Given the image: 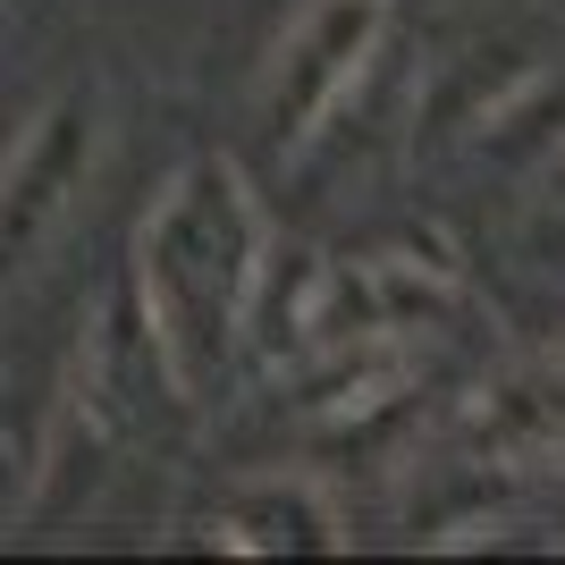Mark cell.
Returning a JSON list of instances; mask_svg holds the SVG:
<instances>
[{
    "mask_svg": "<svg viewBox=\"0 0 565 565\" xmlns=\"http://www.w3.org/2000/svg\"><path fill=\"white\" fill-rule=\"evenodd\" d=\"M270 254V228H262V203L245 186V169L203 152L161 186V203L143 212L136 228V305L152 312V330L169 347V372L186 397H203L228 363L236 330H245V296H254V270Z\"/></svg>",
    "mask_w": 565,
    "mask_h": 565,
    "instance_id": "cell-1",
    "label": "cell"
},
{
    "mask_svg": "<svg viewBox=\"0 0 565 565\" xmlns=\"http://www.w3.org/2000/svg\"><path fill=\"white\" fill-rule=\"evenodd\" d=\"M380 34H388V0H312L287 25L279 60L262 76V127L279 152H305L312 127L354 94V76L372 68Z\"/></svg>",
    "mask_w": 565,
    "mask_h": 565,
    "instance_id": "cell-2",
    "label": "cell"
},
{
    "mask_svg": "<svg viewBox=\"0 0 565 565\" xmlns=\"http://www.w3.org/2000/svg\"><path fill=\"white\" fill-rule=\"evenodd\" d=\"M94 143H102V110L85 94H60L18 136V152L0 161V279H18L25 262L51 245V228L76 212Z\"/></svg>",
    "mask_w": 565,
    "mask_h": 565,
    "instance_id": "cell-3",
    "label": "cell"
},
{
    "mask_svg": "<svg viewBox=\"0 0 565 565\" xmlns=\"http://www.w3.org/2000/svg\"><path fill=\"white\" fill-rule=\"evenodd\" d=\"M76 397L110 430L152 423V397H186L178 372H169V347H161V330H152V312L136 305V287H118L110 312L94 321V338L76 354Z\"/></svg>",
    "mask_w": 565,
    "mask_h": 565,
    "instance_id": "cell-4",
    "label": "cell"
},
{
    "mask_svg": "<svg viewBox=\"0 0 565 565\" xmlns=\"http://www.w3.org/2000/svg\"><path fill=\"white\" fill-rule=\"evenodd\" d=\"M472 448L490 465H557L565 456V347L515 363L472 405Z\"/></svg>",
    "mask_w": 565,
    "mask_h": 565,
    "instance_id": "cell-5",
    "label": "cell"
},
{
    "mask_svg": "<svg viewBox=\"0 0 565 565\" xmlns=\"http://www.w3.org/2000/svg\"><path fill=\"white\" fill-rule=\"evenodd\" d=\"M220 548H245V557H287V548H305V557H330L338 548V515L321 507L312 481H245V490L220 507Z\"/></svg>",
    "mask_w": 565,
    "mask_h": 565,
    "instance_id": "cell-6",
    "label": "cell"
},
{
    "mask_svg": "<svg viewBox=\"0 0 565 565\" xmlns=\"http://www.w3.org/2000/svg\"><path fill=\"white\" fill-rule=\"evenodd\" d=\"M51 465V405L18 380H0V523L18 515Z\"/></svg>",
    "mask_w": 565,
    "mask_h": 565,
    "instance_id": "cell-7",
    "label": "cell"
}]
</instances>
